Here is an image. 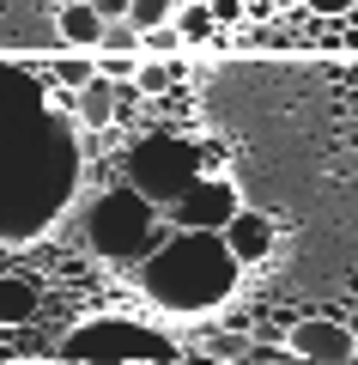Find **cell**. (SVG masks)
<instances>
[{
  "label": "cell",
  "instance_id": "7a4b0ae2",
  "mask_svg": "<svg viewBox=\"0 0 358 365\" xmlns=\"http://www.w3.org/2000/svg\"><path fill=\"white\" fill-rule=\"evenodd\" d=\"M164 225H170L164 207L146 201L128 177L110 182V189L85 207V237H91V250H98L103 262H115V268H140V256L164 237Z\"/></svg>",
  "mask_w": 358,
  "mask_h": 365
},
{
  "label": "cell",
  "instance_id": "ac0fdd59",
  "mask_svg": "<svg viewBox=\"0 0 358 365\" xmlns=\"http://www.w3.org/2000/svg\"><path fill=\"white\" fill-rule=\"evenodd\" d=\"M304 13H316V19H340V25H346L352 0H304Z\"/></svg>",
  "mask_w": 358,
  "mask_h": 365
},
{
  "label": "cell",
  "instance_id": "ffe728a7",
  "mask_svg": "<svg viewBox=\"0 0 358 365\" xmlns=\"http://www.w3.org/2000/svg\"><path fill=\"white\" fill-rule=\"evenodd\" d=\"M346 329H352V341H358V299L346 304ZM352 359H358V353H352Z\"/></svg>",
  "mask_w": 358,
  "mask_h": 365
},
{
  "label": "cell",
  "instance_id": "9a60e30c",
  "mask_svg": "<svg viewBox=\"0 0 358 365\" xmlns=\"http://www.w3.org/2000/svg\"><path fill=\"white\" fill-rule=\"evenodd\" d=\"M98 73L103 79H134L140 73V55L134 49H98Z\"/></svg>",
  "mask_w": 358,
  "mask_h": 365
},
{
  "label": "cell",
  "instance_id": "9c48e42d",
  "mask_svg": "<svg viewBox=\"0 0 358 365\" xmlns=\"http://www.w3.org/2000/svg\"><path fill=\"white\" fill-rule=\"evenodd\" d=\"M55 37L73 43V49H98V37H103V13L91 6V0H67V6H55Z\"/></svg>",
  "mask_w": 358,
  "mask_h": 365
},
{
  "label": "cell",
  "instance_id": "8fae6325",
  "mask_svg": "<svg viewBox=\"0 0 358 365\" xmlns=\"http://www.w3.org/2000/svg\"><path fill=\"white\" fill-rule=\"evenodd\" d=\"M177 31H182V43H213L219 37V19H213V6H201V0H182L177 6Z\"/></svg>",
  "mask_w": 358,
  "mask_h": 365
},
{
  "label": "cell",
  "instance_id": "5bb4252c",
  "mask_svg": "<svg viewBox=\"0 0 358 365\" xmlns=\"http://www.w3.org/2000/svg\"><path fill=\"white\" fill-rule=\"evenodd\" d=\"M98 49H134V55H140V25H134L128 13H122V19H103V37H98Z\"/></svg>",
  "mask_w": 358,
  "mask_h": 365
},
{
  "label": "cell",
  "instance_id": "8992f818",
  "mask_svg": "<svg viewBox=\"0 0 358 365\" xmlns=\"http://www.w3.org/2000/svg\"><path fill=\"white\" fill-rule=\"evenodd\" d=\"M285 341H292V359H322V365H328V359H352V353H358V341H352V329H346L340 311L292 323Z\"/></svg>",
  "mask_w": 358,
  "mask_h": 365
},
{
  "label": "cell",
  "instance_id": "30bf717a",
  "mask_svg": "<svg viewBox=\"0 0 358 365\" xmlns=\"http://www.w3.org/2000/svg\"><path fill=\"white\" fill-rule=\"evenodd\" d=\"M91 73H98V49H73V43H61V55L49 61V86H67V91H79Z\"/></svg>",
  "mask_w": 358,
  "mask_h": 365
},
{
  "label": "cell",
  "instance_id": "2e32d148",
  "mask_svg": "<svg viewBox=\"0 0 358 365\" xmlns=\"http://www.w3.org/2000/svg\"><path fill=\"white\" fill-rule=\"evenodd\" d=\"M177 6H182V0H128V19H134V25H164V19H177Z\"/></svg>",
  "mask_w": 358,
  "mask_h": 365
},
{
  "label": "cell",
  "instance_id": "277c9868",
  "mask_svg": "<svg viewBox=\"0 0 358 365\" xmlns=\"http://www.w3.org/2000/svg\"><path fill=\"white\" fill-rule=\"evenodd\" d=\"M61 359H177V341L146 323L98 317V323H79L73 335H61Z\"/></svg>",
  "mask_w": 358,
  "mask_h": 365
},
{
  "label": "cell",
  "instance_id": "d6986e66",
  "mask_svg": "<svg viewBox=\"0 0 358 365\" xmlns=\"http://www.w3.org/2000/svg\"><path fill=\"white\" fill-rule=\"evenodd\" d=\"M91 6H98L103 19H122V13H128V0H91Z\"/></svg>",
  "mask_w": 358,
  "mask_h": 365
},
{
  "label": "cell",
  "instance_id": "4fadbf2b",
  "mask_svg": "<svg viewBox=\"0 0 358 365\" xmlns=\"http://www.w3.org/2000/svg\"><path fill=\"white\" fill-rule=\"evenodd\" d=\"M189 43H182V31H177V19H164V25H146L140 31V55H182Z\"/></svg>",
  "mask_w": 358,
  "mask_h": 365
},
{
  "label": "cell",
  "instance_id": "44dd1931",
  "mask_svg": "<svg viewBox=\"0 0 358 365\" xmlns=\"http://www.w3.org/2000/svg\"><path fill=\"white\" fill-rule=\"evenodd\" d=\"M55 6H67V0H55Z\"/></svg>",
  "mask_w": 358,
  "mask_h": 365
},
{
  "label": "cell",
  "instance_id": "3957f363",
  "mask_svg": "<svg viewBox=\"0 0 358 365\" xmlns=\"http://www.w3.org/2000/svg\"><path fill=\"white\" fill-rule=\"evenodd\" d=\"M201 170H206V165H201V146L182 140V134H170V128L140 134V140L122 153V177H128L146 201H158V207H170V201H177Z\"/></svg>",
  "mask_w": 358,
  "mask_h": 365
},
{
  "label": "cell",
  "instance_id": "52a82bcc",
  "mask_svg": "<svg viewBox=\"0 0 358 365\" xmlns=\"http://www.w3.org/2000/svg\"><path fill=\"white\" fill-rule=\"evenodd\" d=\"M225 244H231V256L243 262V268H256V262L273 256V220L256 213V207H237L225 220Z\"/></svg>",
  "mask_w": 358,
  "mask_h": 365
},
{
  "label": "cell",
  "instance_id": "ba28073f",
  "mask_svg": "<svg viewBox=\"0 0 358 365\" xmlns=\"http://www.w3.org/2000/svg\"><path fill=\"white\" fill-rule=\"evenodd\" d=\"M73 110H79V128H91V134H103V128H115V79H103V73H91L85 86L73 91Z\"/></svg>",
  "mask_w": 358,
  "mask_h": 365
},
{
  "label": "cell",
  "instance_id": "6da1fadb",
  "mask_svg": "<svg viewBox=\"0 0 358 365\" xmlns=\"http://www.w3.org/2000/svg\"><path fill=\"white\" fill-rule=\"evenodd\" d=\"M243 262L231 256L225 232H201V225H164L152 250L140 256V287L158 311L170 317H194L231 299Z\"/></svg>",
  "mask_w": 358,
  "mask_h": 365
},
{
  "label": "cell",
  "instance_id": "5b68a950",
  "mask_svg": "<svg viewBox=\"0 0 358 365\" xmlns=\"http://www.w3.org/2000/svg\"><path fill=\"white\" fill-rule=\"evenodd\" d=\"M237 207H243L237 189H231L219 170H201V177H194L189 189L164 207V220H170V225H201V232H225V220H231Z\"/></svg>",
  "mask_w": 358,
  "mask_h": 365
},
{
  "label": "cell",
  "instance_id": "7c38bea8",
  "mask_svg": "<svg viewBox=\"0 0 358 365\" xmlns=\"http://www.w3.org/2000/svg\"><path fill=\"white\" fill-rule=\"evenodd\" d=\"M37 317V287L31 280H0V323H31Z\"/></svg>",
  "mask_w": 358,
  "mask_h": 365
},
{
  "label": "cell",
  "instance_id": "e0dca14e",
  "mask_svg": "<svg viewBox=\"0 0 358 365\" xmlns=\"http://www.w3.org/2000/svg\"><path fill=\"white\" fill-rule=\"evenodd\" d=\"M213 19H219V25H243V19H249V0H213Z\"/></svg>",
  "mask_w": 358,
  "mask_h": 365
}]
</instances>
